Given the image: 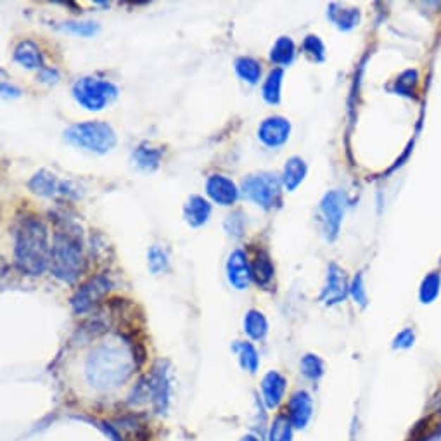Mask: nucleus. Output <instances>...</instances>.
I'll use <instances>...</instances> for the list:
<instances>
[{
  "label": "nucleus",
  "instance_id": "1",
  "mask_svg": "<svg viewBox=\"0 0 441 441\" xmlns=\"http://www.w3.org/2000/svg\"><path fill=\"white\" fill-rule=\"evenodd\" d=\"M52 248L49 244V229L40 218L26 217L16 230L14 262L26 275H42L51 267Z\"/></svg>",
  "mask_w": 441,
  "mask_h": 441
},
{
  "label": "nucleus",
  "instance_id": "2",
  "mask_svg": "<svg viewBox=\"0 0 441 441\" xmlns=\"http://www.w3.org/2000/svg\"><path fill=\"white\" fill-rule=\"evenodd\" d=\"M51 272L54 277L66 284H75L85 272L82 241L71 230H59L54 236Z\"/></svg>",
  "mask_w": 441,
  "mask_h": 441
},
{
  "label": "nucleus",
  "instance_id": "3",
  "mask_svg": "<svg viewBox=\"0 0 441 441\" xmlns=\"http://www.w3.org/2000/svg\"><path fill=\"white\" fill-rule=\"evenodd\" d=\"M87 374L88 379L92 382H99V386H116V382L125 381L130 374L126 353L120 348L101 346L90 355Z\"/></svg>",
  "mask_w": 441,
  "mask_h": 441
},
{
  "label": "nucleus",
  "instance_id": "4",
  "mask_svg": "<svg viewBox=\"0 0 441 441\" xmlns=\"http://www.w3.org/2000/svg\"><path fill=\"white\" fill-rule=\"evenodd\" d=\"M64 139L75 147L85 149L95 155H106L113 151L118 142L113 126L99 120L71 125L64 132Z\"/></svg>",
  "mask_w": 441,
  "mask_h": 441
},
{
  "label": "nucleus",
  "instance_id": "5",
  "mask_svg": "<svg viewBox=\"0 0 441 441\" xmlns=\"http://www.w3.org/2000/svg\"><path fill=\"white\" fill-rule=\"evenodd\" d=\"M118 95V87L107 80L95 76H83L73 85V97L87 111H101L113 102Z\"/></svg>",
  "mask_w": 441,
  "mask_h": 441
},
{
  "label": "nucleus",
  "instance_id": "6",
  "mask_svg": "<svg viewBox=\"0 0 441 441\" xmlns=\"http://www.w3.org/2000/svg\"><path fill=\"white\" fill-rule=\"evenodd\" d=\"M282 179L272 171L248 175L243 180V193L249 201L256 203L265 210H272L281 203Z\"/></svg>",
  "mask_w": 441,
  "mask_h": 441
},
{
  "label": "nucleus",
  "instance_id": "7",
  "mask_svg": "<svg viewBox=\"0 0 441 441\" xmlns=\"http://www.w3.org/2000/svg\"><path fill=\"white\" fill-rule=\"evenodd\" d=\"M113 287V282L106 274H97L88 279L82 286L76 289V293L71 298V306L76 313H83L90 310L95 303L104 298L107 291Z\"/></svg>",
  "mask_w": 441,
  "mask_h": 441
},
{
  "label": "nucleus",
  "instance_id": "8",
  "mask_svg": "<svg viewBox=\"0 0 441 441\" xmlns=\"http://www.w3.org/2000/svg\"><path fill=\"white\" fill-rule=\"evenodd\" d=\"M344 210H346V195L341 193V191H331L320 201V215L322 222H324V232L329 241H334L337 234H339Z\"/></svg>",
  "mask_w": 441,
  "mask_h": 441
},
{
  "label": "nucleus",
  "instance_id": "9",
  "mask_svg": "<svg viewBox=\"0 0 441 441\" xmlns=\"http://www.w3.org/2000/svg\"><path fill=\"white\" fill-rule=\"evenodd\" d=\"M291 123L284 116H268L258 126V139L267 147H281L289 139Z\"/></svg>",
  "mask_w": 441,
  "mask_h": 441
},
{
  "label": "nucleus",
  "instance_id": "10",
  "mask_svg": "<svg viewBox=\"0 0 441 441\" xmlns=\"http://www.w3.org/2000/svg\"><path fill=\"white\" fill-rule=\"evenodd\" d=\"M348 293H350V287H348L344 270H341L336 263H331L327 270V282L322 289L320 300L325 305H336V303L343 301Z\"/></svg>",
  "mask_w": 441,
  "mask_h": 441
},
{
  "label": "nucleus",
  "instance_id": "11",
  "mask_svg": "<svg viewBox=\"0 0 441 441\" xmlns=\"http://www.w3.org/2000/svg\"><path fill=\"white\" fill-rule=\"evenodd\" d=\"M227 277L232 287L243 291L248 289L249 282H251V263L248 262L246 253L243 249H236L230 253L227 260Z\"/></svg>",
  "mask_w": 441,
  "mask_h": 441
},
{
  "label": "nucleus",
  "instance_id": "12",
  "mask_svg": "<svg viewBox=\"0 0 441 441\" xmlns=\"http://www.w3.org/2000/svg\"><path fill=\"white\" fill-rule=\"evenodd\" d=\"M206 194L222 206H232L239 199V189L225 175H212L206 180Z\"/></svg>",
  "mask_w": 441,
  "mask_h": 441
},
{
  "label": "nucleus",
  "instance_id": "13",
  "mask_svg": "<svg viewBox=\"0 0 441 441\" xmlns=\"http://www.w3.org/2000/svg\"><path fill=\"white\" fill-rule=\"evenodd\" d=\"M287 419L294 428H305L312 417V398L306 391H298L287 404Z\"/></svg>",
  "mask_w": 441,
  "mask_h": 441
},
{
  "label": "nucleus",
  "instance_id": "14",
  "mask_svg": "<svg viewBox=\"0 0 441 441\" xmlns=\"http://www.w3.org/2000/svg\"><path fill=\"white\" fill-rule=\"evenodd\" d=\"M212 217V205L203 195H191L183 205V218L191 227H203Z\"/></svg>",
  "mask_w": 441,
  "mask_h": 441
},
{
  "label": "nucleus",
  "instance_id": "15",
  "mask_svg": "<svg viewBox=\"0 0 441 441\" xmlns=\"http://www.w3.org/2000/svg\"><path fill=\"white\" fill-rule=\"evenodd\" d=\"M14 61L26 70H44V56L35 42L21 40L14 49Z\"/></svg>",
  "mask_w": 441,
  "mask_h": 441
},
{
  "label": "nucleus",
  "instance_id": "16",
  "mask_svg": "<svg viewBox=\"0 0 441 441\" xmlns=\"http://www.w3.org/2000/svg\"><path fill=\"white\" fill-rule=\"evenodd\" d=\"M30 189L33 193L40 194V195H47V198H52L56 194H66L68 183L59 182L56 179V175H52L51 171L47 170H40L38 174L33 175V179L30 180Z\"/></svg>",
  "mask_w": 441,
  "mask_h": 441
},
{
  "label": "nucleus",
  "instance_id": "17",
  "mask_svg": "<svg viewBox=\"0 0 441 441\" xmlns=\"http://www.w3.org/2000/svg\"><path fill=\"white\" fill-rule=\"evenodd\" d=\"M262 391L265 404L274 409L282 401L284 391H286V377L275 370L268 372L262 381Z\"/></svg>",
  "mask_w": 441,
  "mask_h": 441
},
{
  "label": "nucleus",
  "instance_id": "18",
  "mask_svg": "<svg viewBox=\"0 0 441 441\" xmlns=\"http://www.w3.org/2000/svg\"><path fill=\"white\" fill-rule=\"evenodd\" d=\"M306 171H308V168H306L305 159H301L300 156H293V158L287 159L286 164H284L282 186L289 193H293V191L298 189V186H300L303 180H305Z\"/></svg>",
  "mask_w": 441,
  "mask_h": 441
},
{
  "label": "nucleus",
  "instance_id": "19",
  "mask_svg": "<svg viewBox=\"0 0 441 441\" xmlns=\"http://www.w3.org/2000/svg\"><path fill=\"white\" fill-rule=\"evenodd\" d=\"M274 274H275V268H274V263H272L270 255H268L265 249L256 251L255 258H253V262H251L253 281L258 284V286H267V284L274 279Z\"/></svg>",
  "mask_w": 441,
  "mask_h": 441
},
{
  "label": "nucleus",
  "instance_id": "20",
  "mask_svg": "<svg viewBox=\"0 0 441 441\" xmlns=\"http://www.w3.org/2000/svg\"><path fill=\"white\" fill-rule=\"evenodd\" d=\"M133 163L137 164V168L144 171H152L159 167L161 158H163V151L161 149L151 147L147 144H140L139 147L133 151L132 155Z\"/></svg>",
  "mask_w": 441,
  "mask_h": 441
},
{
  "label": "nucleus",
  "instance_id": "21",
  "mask_svg": "<svg viewBox=\"0 0 441 441\" xmlns=\"http://www.w3.org/2000/svg\"><path fill=\"white\" fill-rule=\"evenodd\" d=\"M327 16L332 23H334L337 28L344 30V32L355 28L360 21L358 9H344L339 4H331V6H329Z\"/></svg>",
  "mask_w": 441,
  "mask_h": 441
},
{
  "label": "nucleus",
  "instance_id": "22",
  "mask_svg": "<svg viewBox=\"0 0 441 441\" xmlns=\"http://www.w3.org/2000/svg\"><path fill=\"white\" fill-rule=\"evenodd\" d=\"M294 56H296V45H294L291 37L277 38V42H275L270 51L272 63L281 64V66H287V64L293 63Z\"/></svg>",
  "mask_w": 441,
  "mask_h": 441
},
{
  "label": "nucleus",
  "instance_id": "23",
  "mask_svg": "<svg viewBox=\"0 0 441 441\" xmlns=\"http://www.w3.org/2000/svg\"><path fill=\"white\" fill-rule=\"evenodd\" d=\"M282 78H284V71L282 68H275L268 73L267 80H265L262 94L263 99L268 102V104L275 106L281 102V88H282Z\"/></svg>",
  "mask_w": 441,
  "mask_h": 441
},
{
  "label": "nucleus",
  "instance_id": "24",
  "mask_svg": "<svg viewBox=\"0 0 441 441\" xmlns=\"http://www.w3.org/2000/svg\"><path fill=\"white\" fill-rule=\"evenodd\" d=\"M244 331L251 339H263L268 332V322L262 312L249 310L244 317Z\"/></svg>",
  "mask_w": 441,
  "mask_h": 441
},
{
  "label": "nucleus",
  "instance_id": "25",
  "mask_svg": "<svg viewBox=\"0 0 441 441\" xmlns=\"http://www.w3.org/2000/svg\"><path fill=\"white\" fill-rule=\"evenodd\" d=\"M236 73L239 75V78L244 80V82L255 85V83L260 82V76H262V66H260L258 61L253 59V57L243 56L236 59Z\"/></svg>",
  "mask_w": 441,
  "mask_h": 441
},
{
  "label": "nucleus",
  "instance_id": "26",
  "mask_svg": "<svg viewBox=\"0 0 441 441\" xmlns=\"http://www.w3.org/2000/svg\"><path fill=\"white\" fill-rule=\"evenodd\" d=\"M234 351L239 353V360L243 369H246L248 372H256L260 366V358H258V351L253 346L251 343H243V341H237L234 344Z\"/></svg>",
  "mask_w": 441,
  "mask_h": 441
},
{
  "label": "nucleus",
  "instance_id": "27",
  "mask_svg": "<svg viewBox=\"0 0 441 441\" xmlns=\"http://www.w3.org/2000/svg\"><path fill=\"white\" fill-rule=\"evenodd\" d=\"M147 267L151 274L159 275L168 268V255L159 246H151L147 251Z\"/></svg>",
  "mask_w": 441,
  "mask_h": 441
},
{
  "label": "nucleus",
  "instance_id": "28",
  "mask_svg": "<svg viewBox=\"0 0 441 441\" xmlns=\"http://www.w3.org/2000/svg\"><path fill=\"white\" fill-rule=\"evenodd\" d=\"M301 372L312 381H317L324 374V362L317 355H306L301 360Z\"/></svg>",
  "mask_w": 441,
  "mask_h": 441
},
{
  "label": "nucleus",
  "instance_id": "29",
  "mask_svg": "<svg viewBox=\"0 0 441 441\" xmlns=\"http://www.w3.org/2000/svg\"><path fill=\"white\" fill-rule=\"evenodd\" d=\"M303 51H305L310 59L315 61V63H322L325 59V47L317 35H308L305 38V42H303Z\"/></svg>",
  "mask_w": 441,
  "mask_h": 441
},
{
  "label": "nucleus",
  "instance_id": "30",
  "mask_svg": "<svg viewBox=\"0 0 441 441\" xmlns=\"http://www.w3.org/2000/svg\"><path fill=\"white\" fill-rule=\"evenodd\" d=\"M291 421L287 419V416H279L275 419L274 428L270 433V441H291L293 431H291Z\"/></svg>",
  "mask_w": 441,
  "mask_h": 441
},
{
  "label": "nucleus",
  "instance_id": "31",
  "mask_svg": "<svg viewBox=\"0 0 441 441\" xmlns=\"http://www.w3.org/2000/svg\"><path fill=\"white\" fill-rule=\"evenodd\" d=\"M64 30L68 32L75 33V35H82V37H92L94 33L99 32L97 23L92 21H68L63 25Z\"/></svg>",
  "mask_w": 441,
  "mask_h": 441
},
{
  "label": "nucleus",
  "instance_id": "32",
  "mask_svg": "<svg viewBox=\"0 0 441 441\" xmlns=\"http://www.w3.org/2000/svg\"><path fill=\"white\" fill-rule=\"evenodd\" d=\"M440 291V277L436 274H431L425 277V281L423 282V287H421V300L423 303H431L438 296Z\"/></svg>",
  "mask_w": 441,
  "mask_h": 441
},
{
  "label": "nucleus",
  "instance_id": "33",
  "mask_svg": "<svg viewBox=\"0 0 441 441\" xmlns=\"http://www.w3.org/2000/svg\"><path fill=\"white\" fill-rule=\"evenodd\" d=\"M225 230L234 237H241L243 236L244 230V218L243 212H236L232 215H229L227 220H225Z\"/></svg>",
  "mask_w": 441,
  "mask_h": 441
},
{
  "label": "nucleus",
  "instance_id": "34",
  "mask_svg": "<svg viewBox=\"0 0 441 441\" xmlns=\"http://www.w3.org/2000/svg\"><path fill=\"white\" fill-rule=\"evenodd\" d=\"M416 80H417L416 71H405L404 75L398 78L397 90L401 92V94H405V95H410V92L413 90V85H416Z\"/></svg>",
  "mask_w": 441,
  "mask_h": 441
},
{
  "label": "nucleus",
  "instance_id": "35",
  "mask_svg": "<svg viewBox=\"0 0 441 441\" xmlns=\"http://www.w3.org/2000/svg\"><path fill=\"white\" fill-rule=\"evenodd\" d=\"M350 293H351L353 300H355L356 303H360V305H366L367 293H366V287H363V277L360 274L356 275L355 279H353V284L350 286Z\"/></svg>",
  "mask_w": 441,
  "mask_h": 441
},
{
  "label": "nucleus",
  "instance_id": "36",
  "mask_svg": "<svg viewBox=\"0 0 441 441\" xmlns=\"http://www.w3.org/2000/svg\"><path fill=\"white\" fill-rule=\"evenodd\" d=\"M413 339H416V336H413L412 329H404L400 334L394 337L393 346L394 348H410L413 344Z\"/></svg>",
  "mask_w": 441,
  "mask_h": 441
},
{
  "label": "nucleus",
  "instance_id": "37",
  "mask_svg": "<svg viewBox=\"0 0 441 441\" xmlns=\"http://www.w3.org/2000/svg\"><path fill=\"white\" fill-rule=\"evenodd\" d=\"M40 80L45 83H56L57 80H59V73H57V70H54V68L45 66L44 70L40 71Z\"/></svg>",
  "mask_w": 441,
  "mask_h": 441
},
{
  "label": "nucleus",
  "instance_id": "38",
  "mask_svg": "<svg viewBox=\"0 0 441 441\" xmlns=\"http://www.w3.org/2000/svg\"><path fill=\"white\" fill-rule=\"evenodd\" d=\"M2 92H4V95H7V92H11V95H13V97H18V95L21 94V90H19V88L13 87V85L9 87L6 82L2 83Z\"/></svg>",
  "mask_w": 441,
  "mask_h": 441
},
{
  "label": "nucleus",
  "instance_id": "39",
  "mask_svg": "<svg viewBox=\"0 0 441 441\" xmlns=\"http://www.w3.org/2000/svg\"><path fill=\"white\" fill-rule=\"evenodd\" d=\"M244 441H256V440L251 438V436H248V438H244Z\"/></svg>",
  "mask_w": 441,
  "mask_h": 441
},
{
  "label": "nucleus",
  "instance_id": "40",
  "mask_svg": "<svg viewBox=\"0 0 441 441\" xmlns=\"http://www.w3.org/2000/svg\"><path fill=\"white\" fill-rule=\"evenodd\" d=\"M440 406H441V400H440Z\"/></svg>",
  "mask_w": 441,
  "mask_h": 441
}]
</instances>
